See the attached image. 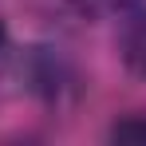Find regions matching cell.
I'll return each instance as SVG.
<instances>
[{
    "label": "cell",
    "mask_w": 146,
    "mask_h": 146,
    "mask_svg": "<svg viewBox=\"0 0 146 146\" xmlns=\"http://www.w3.org/2000/svg\"><path fill=\"white\" fill-rule=\"evenodd\" d=\"M122 59L134 75L146 79V12H130V20L122 28Z\"/></svg>",
    "instance_id": "6da1fadb"
},
{
    "label": "cell",
    "mask_w": 146,
    "mask_h": 146,
    "mask_svg": "<svg viewBox=\"0 0 146 146\" xmlns=\"http://www.w3.org/2000/svg\"><path fill=\"white\" fill-rule=\"evenodd\" d=\"M71 8L87 20H122L142 8V0H71Z\"/></svg>",
    "instance_id": "7a4b0ae2"
},
{
    "label": "cell",
    "mask_w": 146,
    "mask_h": 146,
    "mask_svg": "<svg viewBox=\"0 0 146 146\" xmlns=\"http://www.w3.org/2000/svg\"><path fill=\"white\" fill-rule=\"evenodd\" d=\"M111 138H115V142H134V146H146V115L119 119L115 126H111Z\"/></svg>",
    "instance_id": "3957f363"
},
{
    "label": "cell",
    "mask_w": 146,
    "mask_h": 146,
    "mask_svg": "<svg viewBox=\"0 0 146 146\" xmlns=\"http://www.w3.org/2000/svg\"><path fill=\"white\" fill-rule=\"evenodd\" d=\"M4 44H8V28H4V20H0V51H4Z\"/></svg>",
    "instance_id": "277c9868"
}]
</instances>
